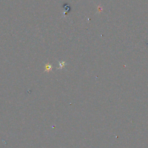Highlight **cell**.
I'll return each mask as SVG.
<instances>
[{"mask_svg":"<svg viewBox=\"0 0 148 148\" xmlns=\"http://www.w3.org/2000/svg\"><path fill=\"white\" fill-rule=\"evenodd\" d=\"M51 69H52V66L50 65L47 64V65L46 66V71H49L50 70H51Z\"/></svg>","mask_w":148,"mask_h":148,"instance_id":"cell-1","label":"cell"},{"mask_svg":"<svg viewBox=\"0 0 148 148\" xmlns=\"http://www.w3.org/2000/svg\"><path fill=\"white\" fill-rule=\"evenodd\" d=\"M64 65H65V64H64V62H62V63H61L60 64V67H61V68L64 67Z\"/></svg>","mask_w":148,"mask_h":148,"instance_id":"cell-2","label":"cell"}]
</instances>
